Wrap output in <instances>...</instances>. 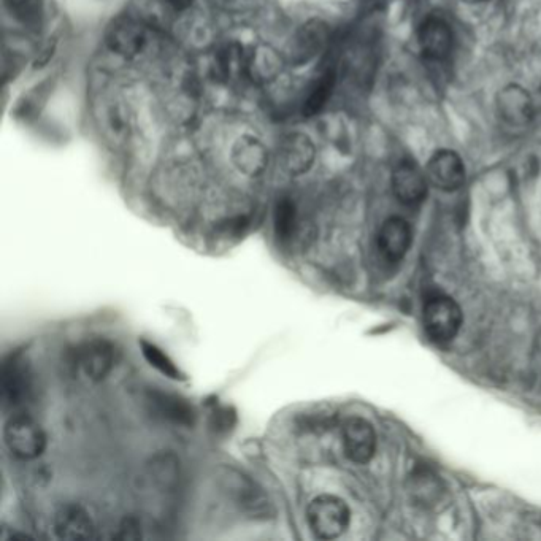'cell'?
Listing matches in <instances>:
<instances>
[{
	"instance_id": "cell-1",
	"label": "cell",
	"mask_w": 541,
	"mask_h": 541,
	"mask_svg": "<svg viewBox=\"0 0 541 541\" xmlns=\"http://www.w3.org/2000/svg\"><path fill=\"white\" fill-rule=\"evenodd\" d=\"M311 532L321 540H334L345 534L350 526L351 511L345 500L335 495L323 494L311 500L307 510Z\"/></svg>"
},
{
	"instance_id": "cell-2",
	"label": "cell",
	"mask_w": 541,
	"mask_h": 541,
	"mask_svg": "<svg viewBox=\"0 0 541 541\" xmlns=\"http://www.w3.org/2000/svg\"><path fill=\"white\" fill-rule=\"evenodd\" d=\"M8 451L21 461H34L47 448V434L35 419L24 413H16L8 419L4 429Z\"/></svg>"
},
{
	"instance_id": "cell-3",
	"label": "cell",
	"mask_w": 541,
	"mask_h": 541,
	"mask_svg": "<svg viewBox=\"0 0 541 541\" xmlns=\"http://www.w3.org/2000/svg\"><path fill=\"white\" fill-rule=\"evenodd\" d=\"M462 326V310L456 300L443 294L427 299L424 305V329L435 343H449Z\"/></svg>"
},
{
	"instance_id": "cell-4",
	"label": "cell",
	"mask_w": 541,
	"mask_h": 541,
	"mask_svg": "<svg viewBox=\"0 0 541 541\" xmlns=\"http://www.w3.org/2000/svg\"><path fill=\"white\" fill-rule=\"evenodd\" d=\"M0 389L5 408L23 407L31 396L32 380L29 365L21 354L8 356L0 372Z\"/></svg>"
},
{
	"instance_id": "cell-5",
	"label": "cell",
	"mask_w": 541,
	"mask_h": 541,
	"mask_svg": "<svg viewBox=\"0 0 541 541\" xmlns=\"http://www.w3.org/2000/svg\"><path fill=\"white\" fill-rule=\"evenodd\" d=\"M343 448L348 459L356 464L372 461L377 451V434L372 424L357 416L348 419L343 426Z\"/></svg>"
},
{
	"instance_id": "cell-6",
	"label": "cell",
	"mask_w": 541,
	"mask_h": 541,
	"mask_svg": "<svg viewBox=\"0 0 541 541\" xmlns=\"http://www.w3.org/2000/svg\"><path fill=\"white\" fill-rule=\"evenodd\" d=\"M316 148L310 137L300 132L288 134L278 145V162L289 175H304L315 162Z\"/></svg>"
},
{
	"instance_id": "cell-7",
	"label": "cell",
	"mask_w": 541,
	"mask_h": 541,
	"mask_svg": "<svg viewBox=\"0 0 541 541\" xmlns=\"http://www.w3.org/2000/svg\"><path fill=\"white\" fill-rule=\"evenodd\" d=\"M427 180L442 191H456L465 181V165L456 151L440 150L427 164Z\"/></svg>"
},
{
	"instance_id": "cell-8",
	"label": "cell",
	"mask_w": 541,
	"mask_h": 541,
	"mask_svg": "<svg viewBox=\"0 0 541 541\" xmlns=\"http://www.w3.org/2000/svg\"><path fill=\"white\" fill-rule=\"evenodd\" d=\"M108 47L123 58H135L148 43L145 26L134 18H119L107 34Z\"/></svg>"
},
{
	"instance_id": "cell-9",
	"label": "cell",
	"mask_w": 541,
	"mask_h": 541,
	"mask_svg": "<svg viewBox=\"0 0 541 541\" xmlns=\"http://www.w3.org/2000/svg\"><path fill=\"white\" fill-rule=\"evenodd\" d=\"M421 53L430 61H443L453 51V29L443 18L430 16L421 24L418 32Z\"/></svg>"
},
{
	"instance_id": "cell-10",
	"label": "cell",
	"mask_w": 541,
	"mask_h": 541,
	"mask_svg": "<svg viewBox=\"0 0 541 541\" xmlns=\"http://www.w3.org/2000/svg\"><path fill=\"white\" fill-rule=\"evenodd\" d=\"M77 364L81 372L91 381H102L110 375L115 365L113 345L104 338L86 342L77 353Z\"/></svg>"
},
{
	"instance_id": "cell-11",
	"label": "cell",
	"mask_w": 541,
	"mask_h": 541,
	"mask_svg": "<svg viewBox=\"0 0 541 541\" xmlns=\"http://www.w3.org/2000/svg\"><path fill=\"white\" fill-rule=\"evenodd\" d=\"M229 478V494H232L240 510L245 511L251 518L267 519L273 515L272 503L258 484L240 473Z\"/></svg>"
},
{
	"instance_id": "cell-12",
	"label": "cell",
	"mask_w": 541,
	"mask_h": 541,
	"mask_svg": "<svg viewBox=\"0 0 541 541\" xmlns=\"http://www.w3.org/2000/svg\"><path fill=\"white\" fill-rule=\"evenodd\" d=\"M146 403L151 413L165 423L189 427L196 421V410L188 400L175 394L162 391H150Z\"/></svg>"
},
{
	"instance_id": "cell-13",
	"label": "cell",
	"mask_w": 541,
	"mask_h": 541,
	"mask_svg": "<svg viewBox=\"0 0 541 541\" xmlns=\"http://www.w3.org/2000/svg\"><path fill=\"white\" fill-rule=\"evenodd\" d=\"M500 118L511 127H526L534 118V100L526 89L508 85L497 97Z\"/></svg>"
},
{
	"instance_id": "cell-14",
	"label": "cell",
	"mask_w": 541,
	"mask_h": 541,
	"mask_svg": "<svg viewBox=\"0 0 541 541\" xmlns=\"http://www.w3.org/2000/svg\"><path fill=\"white\" fill-rule=\"evenodd\" d=\"M413 242L410 224L399 216H392L378 232V251L386 261L399 262L405 258Z\"/></svg>"
},
{
	"instance_id": "cell-15",
	"label": "cell",
	"mask_w": 541,
	"mask_h": 541,
	"mask_svg": "<svg viewBox=\"0 0 541 541\" xmlns=\"http://www.w3.org/2000/svg\"><path fill=\"white\" fill-rule=\"evenodd\" d=\"M54 530L61 540H93L96 526L88 511L70 503L54 516Z\"/></svg>"
},
{
	"instance_id": "cell-16",
	"label": "cell",
	"mask_w": 541,
	"mask_h": 541,
	"mask_svg": "<svg viewBox=\"0 0 541 541\" xmlns=\"http://www.w3.org/2000/svg\"><path fill=\"white\" fill-rule=\"evenodd\" d=\"M392 189L402 204H421L427 196V175L413 162H402L392 173Z\"/></svg>"
},
{
	"instance_id": "cell-17",
	"label": "cell",
	"mask_w": 541,
	"mask_h": 541,
	"mask_svg": "<svg viewBox=\"0 0 541 541\" xmlns=\"http://www.w3.org/2000/svg\"><path fill=\"white\" fill-rule=\"evenodd\" d=\"M232 161L246 177H259L269 164V151L253 135H243L232 148Z\"/></svg>"
},
{
	"instance_id": "cell-18",
	"label": "cell",
	"mask_w": 541,
	"mask_h": 541,
	"mask_svg": "<svg viewBox=\"0 0 541 541\" xmlns=\"http://www.w3.org/2000/svg\"><path fill=\"white\" fill-rule=\"evenodd\" d=\"M327 42V27L323 23L313 21L305 24L292 40L291 59L297 66L307 64L323 50Z\"/></svg>"
},
{
	"instance_id": "cell-19",
	"label": "cell",
	"mask_w": 541,
	"mask_h": 541,
	"mask_svg": "<svg viewBox=\"0 0 541 541\" xmlns=\"http://www.w3.org/2000/svg\"><path fill=\"white\" fill-rule=\"evenodd\" d=\"M273 223H275V235L281 245H292L300 237L296 204L288 197L278 200Z\"/></svg>"
},
{
	"instance_id": "cell-20",
	"label": "cell",
	"mask_w": 541,
	"mask_h": 541,
	"mask_svg": "<svg viewBox=\"0 0 541 541\" xmlns=\"http://www.w3.org/2000/svg\"><path fill=\"white\" fill-rule=\"evenodd\" d=\"M335 72L334 70H327L323 73L319 80L316 81L315 86L310 89L307 99L304 102V115L313 116L316 113L323 110L324 105L327 104V100L332 96L335 86Z\"/></svg>"
},
{
	"instance_id": "cell-21",
	"label": "cell",
	"mask_w": 541,
	"mask_h": 541,
	"mask_svg": "<svg viewBox=\"0 0 541 541\" xmlns=\"http://www.w3.org/2000/svg\"><path fill=\"white\" fill-rule=\"evenodd\" d=\"M280 62L270 48H262L256 53L248 54L246 58V73L258 80H269L277 75Z\"/></svg>"
},
{
	"instance_id": "cell-22",
	"label": "cell",
	"mask_w": 541,
	"mask_h": 541,
	"mask_svg": "<svg viewBox=\"0 0 541 541\" xmlns=\"http://www.w3.org/2000/svg\"><path fill=\"white\" fill-rule=\"evenodd\" d=\"M140 348H142L143 357L148 361V364L154 367V369L159 370L162 375L170 378V380H185V375L178 369L177 364L161 348L154 345V343L148 342V340H142L140 342Z\"/></svg>"
},
{
	"instance_id": "cell-23",
	"label": "cell",
	"mask_w": 541,
	"mask_h": 541,
	"mask_svg": "<svg viewBox=\"0 0 541 541\" xmlns=\"http://www.w3.org/2000/svg\"><path fill=\"white\" fill-rule=\"evenodd\" d=\"M413 495L421 503L435 505L442 499V484L437 480V476L427 470L415 473L413 476Z\"/></svg>"
},
{
	"instance_id": "cell-24",
	"label": "cell",
	"mask_w": 541,
	"mask_h": 541,
	"mask_svg": "<svg viewBox=\"0 0 541 541\" xmlns=\"http://www.w3.org/2000/svg\"><path fill=\"white\" fill-rule=\"evenodd\" d=\"M213 419H215L213 427L219 432V430L231 429V427L234 426L235 416L232 415L231 411L227 410V408H221V410H216Z\"/></svg>"
},
{
	"instance_id": "cell-25",
	"label": "cell",
	"mask_w": 541,
	"mask_h": 541,
	"mask_svg": "<svg viewBox=\"0 0 541 541\" xmlns=\"http://www.w3.org/2000/svg\"><path fill=\"white\" fill-rule=\"evenodd\" d=\"M121 534L118 535V538H124V540H135V538H140V526L139 522L135 519H126L121 526Z\"/></svg>"
},
{
	"instance_id": "cell-26",
	"label": "cell",
	"mask_w": 541,
	"mask_h": 541,
	"mask_svg": "<svg viewBox=\"0 0 541 541\" xmlns=\"http://www.w3.org/2000/svg\"><path fill=\"white\" fill-rule=\"evenodd\" d=\"M5 2H7L8 7L15 10L16 13H21V15L31 12L32 7H34V0H5Z\"/></svg>"
},
{
	"instance_id": "cell-27",
	"label": "cell",
	"mask_w": 541,
	"mask_h": 541,
	"mask_svg": "<svg viewBox=\"0 0 541 541\" xmlns=\"http://www.w3.org/2000/svg\"><path fill=\"white\" fill-rule=\"evenodd\" d=\"M192 2H194V0H167V4H169L170 7L175 8V10H178V12H181V10H188V8L191 7Z\"/></svg>"
},
{
	"instance_id": "cell-28",
	"label": "cell",
	"mask_w": 541,
	"mask_h": 541,
	"mask_svg": "<svg viewBox=\"0 0 541 541\" xmlns=\"http://www.w3.org/2000/svg\"><path fill=\"white\" fill-rule=\"evenodd\" d=\"M467 4H481V2H486V0H464Z\"/></svg>"
}]
</instances>
